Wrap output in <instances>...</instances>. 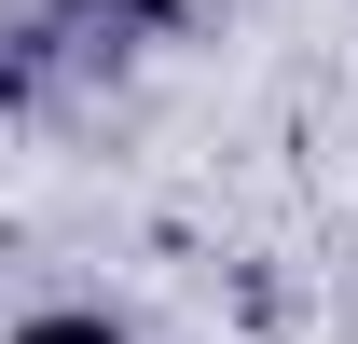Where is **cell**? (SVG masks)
Masks as SVG:
<instances>
[{
  "instance_id": "6da1fadb",
  "label": "cell",
  "mask_w": 358,
  "mask_h": 344,
  "mask_svg": "<svg viewBox=\"0 0 358 344\" xmlns=\"http://www.w3.org/2000/svg\"><path fill=\"white\" fill-rule=\"evenodd\" d=\"M14 344H124V331H110V317H28Z\"/></svg>"
}]
</instances>
